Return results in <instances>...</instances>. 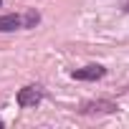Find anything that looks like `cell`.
<instances>
[{
  "mask_svg": "<svg viewBox=\"0 0 129 129\" xmlns=\"http://www.w3.org/2000/svg\"><path fill=\"white\" fill-rule=\"evenodd\" d=\"M124 10H126V13H129V0H126V3H124Z\"/></svg>",
  "mask_w": 129,
  "mask_h": 129,
  "instance_id": "6",
  "label": "cell"
},
{
  "mask_svg": "<svg viewBox=\"0 0 129 129\" xmlns=\"http://www.w3.org/2000/svg\"><path fill=\"white\" fill-rule=\"evenodd\" d=\"M0 5H3V0H0Z\"/></svg>",
  "mask_w": 129,
  "mask_h": 129,
  "instance_id": "7",
  "label": "cell"
},
{
  "mask_svg": "<svg viewBox=\"0 0 129 129\" xmlns=\"http://www.w3.org/2000/svg\"><path fill=\"white\" fill-rule=\"evenodd\" d=\"M23 20H25V28H36V25L41 23V13L30 8V10H28V13L23 15Z\"/></svg>",
  "mask_w": 129,
  "mask_h": 129,
  "instance_id": "5",
  "label": "cell"
},
{
  "mask_svg": "<svg viewBox=\"0 0 129 129\" xmlns=\"http://www.w3.org/2000/svg\"><path fill=\"white\" fill-rule=\"evenodd\" d=\"M116 109L114 101H106V99H99V101H86L81 106V114H111Z\"/></svg>",
  "mask_w": 129,
  "mask_h": 129,
  "instance_id": "3",
  "label": "cell"
},
{
  "mask_svg": "<svg viewBox=\"0 0 129 129\" xmlns=\"http://www.w3.org/2000/svg\"><path fill=\"white\" fill-rule=\"evenodd\" d=\"M15 101H18L20 109H33V106H38V104L43 101V89H41L38 84H28V86H23V89L18 91Z\"/></svg>",
  "mask_w": 129,
  "mask_h": 129,
  "instance_id": "1",
  "label": "cell"
},
{
  "mask_svg": "<svg viewBox=\"0 0 129 129\" xmlns=\"http://www.w3.org/2000/svg\"><path fill=\"white\" fill-rule=\"evenodd\" d=\"M104 76H106V69L101 63H89L84 69H74L71 71V79H76V81H99Z\"/></svg>",
  "mask_w": 129,
  "mask_h": 129,
  "instance_id": "2",
  "label": "cell"
},
{
  "mask_svg": "<svg viewBox=\"0 0 129 129\" xmlns=\"http://www.w3.org/2000/svg\"><path fill=\"white\" fill-rule=\"evenodd\" d=\"M20 28H25L23 15H18V13L0 15V33H13V30H20Z\"/></svg>",
  "mask_w": 129,
  "mask_h": 129,
  "instance_id": "4",
  "label": "cell"
}]
</instances>
